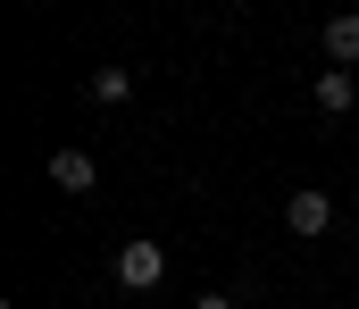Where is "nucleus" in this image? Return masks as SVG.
<instances>
[{
	"instance_id": "f257e3e1",
	"label": "nucleus",
	"mask_w": 359,
	"mask_h": 309,
	"mask_svg": "<svg viewBox=\"0 0 359 309\" xmlns=\"http://www.w3.org/2000/svg\"><path fill=\"white\" fill-rule=\"evenodd\" d=\"M159 276H168V251H159L151 234H134V242H117V284H126V293H151Z\"/></svg>"
},
{
	"instance_id": "f03ea898",
	"label": "nucleus",
	"mask_w": 359,
	"mask_h": 309,
	"mask_svg": "<svg viewBox=\"0 0 359 309\" xmlns=\"http://www.w3.org/2000/svg\"><path fill=\"white\" fill-rule=\"evenodd\" d=\"M50 184H59L67 201H84L92 184H100V159H92V151H50Z\"/></svg>"
},
{
	"instance_id": "7ed1b4c3",
	"label": "nucleus",
	"mask_w": 359,
	"mask_h": 309,
	"mask_svg": "<svg viewBox=\"0 0 359 309\" xmlns=\"http://www.w3.org/2000/svg\"><path fill=\"white\" fill-rule=\"evenodd\" d=\"M284 226H292V234H309V242H318V234H326V226H334V201H326V193H318V184H301V193H292V201H284Z\"/></svg>"
},
{
	"instance_id": "20e7f679",
	"label": "nucleus",
	"mask_w": 359,
	"mask_h": 309,
	"mask_svg": "<svg viewBox=\"0 0 359 309\" xmlns=\"http://www.w3.org/2000/svg\"><path fill=\"white\" fill-rule=\"evenodd\" d=\"M318 42H326V67H359V17H351V8H343V17H326V34H318Z\"/></svg>"
},
{
	"instance_id": "39448f33",
	"label": "nucleus",
	"mask_w": 359,
	"mask_h": 309,
	"mask_svg": "<svg viewBox=\"0 0 359 309\" xmlns=\"http://www.w3.org/2000/svg\"><path fill=\"white\" fill-rule=\"evenodd\" d=\"M84 101L126 109V101H134V76H126V67H92V76H84Z\"/></svg>"
},
{
	"instance_id": "423d86ee",
	"label": "nucleus",
	"mask_w": 359,
	"mask_h": 309,
	"mask_svg": "<svg viewBox=\"0 0 359 309\" xmlns=\"http://www.w3.org/2000/svg\"><path fill=\"white\" fill-rule=\"evenodd\" d=\"M359 101V84H351V67H318V109L326 117H343V109Z\"/></svg>"
},
{
	"instance_id": "0eeeda50",
	"label": "nucleus",
	"mask_w": 359,
	"mask_h": 309,
	"mask_svg": "<svg viewBox=\"0 0 359 309\" xmlns=\"http://www.w3.org/2000/svg\"><path fill=\"white\" fill-rule=\"evenodd\" d=\"M192 309H234V301H226V293H201V301H192Z\"/></svg>"
}]
</instances>
